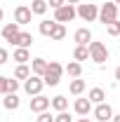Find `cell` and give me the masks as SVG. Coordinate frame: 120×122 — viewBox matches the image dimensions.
I'll return each mask as SVG.
<instances>
[{"label": "cell", "mask_w": 120, "mask_h": 122, "mask_svg": "<svg viewBox=\"0 0 120 122\" xmlns=\"http://www.w3.org/2000/svg\"><path fill=\"white\" fill-rule=\"evenodd\" d=\"M108 56H111V54H108V47H106L104 42H97V40H92V42H90V59L94 61V63L101 66V63L108 61Z\"/></svg>", "instance_id": "1"}, {"label": "cell", "mask_w": 120, "mask_h": 122, "mask_svg": "<svg viewBox=\"0 0 120 122\" xmlns=\"http://www.w3.org/2000/svg\"><path fill=\"white\" fill-rule=\"evenodd\" d=\"M75 10H78V16L82 19V21H97L99 19V5H92V2H80V5H75Z\"/></svg>", "instance_id": "2"}, {"label": "cell", "mask_w": 120, "mask_h": 122, "mask_svg": "<svg viewBox=\"0 0 120 122\" xmlns=\"http://www.w3.org/2000/svg\"><path fill=\"white\" fill-rule=\"evenodd\" d=\"M118 10H120V7L115 5V2H104V5L99 7V21L108 26L111 21H115V19H118Z\"/></svg>", "instance_id": "3"}, {"label": "cell", "mask_w": 120, "mask_h": 122, "mask_svg": "<svg viewBox=\"0 0 120 122\" xmlns=\"http://www.w3.org/2000/svg\"><path fill=\"white\" fill-rule=\"evenodd\" d=\"M75 16H78V10H75V5H64L59 10H54V21L57 24H68V21H73Z\"/></svg>", "instance_id": "4"}, {"label": "cell", "mask_w": 120, "mask_h": 122, "mask_svg": "<svg viewBox=\"0 0 120 122\" xmlns=\"http://www.w3.org/2000/svg\"><path fill=\"white\" fill-rule=\"evenodd\" d=\"M43 87H45V80H43L40 75H31L28 80H24V92H26L28 96L43 94Z\"/></svg>", "instance_id": "5"}, {"label": "cell", "mask_w": 120, "mask_h": 122, "mask_svg": "<svg viewBox=\"0 0 120 122\" xmlns=\"http://www.w3.org/2000/svg\"><path fill=\"white\" fill-rule=\"evenodd\" d=\"M92 113H94V120H99V122H111L113 115H115L113 108H111V103H106V101H104V103H97Z\"/></svg>", "instance_id": "6"}, {"label": "cell", "mask_w": 120, "mask_h": 122, "mask_svg": "<svg viewBox=\"0 0 120 122\" xmlns=\"http://www.w3.org/2000/svg\"><path fill=\"white\" fill-rule=\"evenodd\" d=\"M31 19H33V12H31L28 5H16V7H14V21L19 24V26L31 24Z\"/></svg>", "instance_id": "7"}, {"label": "cell", "mask_w": 120, "mask_h": 122, "mask_svg": "<svg viewBox=\"0 0 120 122\" xmlns=\"http://www.w3.org/2000/svg\"><path fill=\"white\" fill-rule=\"evenodd\" d=\"M47 108H52V99H47L45 94L31 96V110H33V113H45Z\"/></svg>", "instance_id": "8"}, {"label": "cell", "mask_w": 120, "mask_h": 122, "mask_svg": "<svg viewBox=\"0 0 120 122\" xmlns=\"http://www.w3.org/2000/svg\"><path fill=\"white\" fill-rule=\"evenodd\" d=\"M94 103H92L90 99H75V103H73V110L75 113H78V115H80V117H87V115H90L92 110H94Z\"/></svg>", "instance_id": "9"}, {"label": "cell", "mask_w": 120, "mask_h": 122, "mask_svg": "<svg viewBox=\"0 0 120 122\" xmlns=\"http://www.w3.org/2000/svg\"><path fill=\"white\" fill-rule=\"evenodd\" d=\"M19 33H21V26H19L16 21H14V24H5V26H2V30H0V35H2L7 42H12Z\"/></svg>", "instance_id": "10"}, {"label": "cell", "mask_w": 120, "mask_h": 122, "mask_svg": "<svg viewBox=\"0 0 120 122\" xmlns=\"http://www.w3.org/2000/svg\"><path fill=\"white\" fill-rule=\"evenodd\" d=\"M73 40H75V45H90V42H92V30L87 28V26L78 28L73 33Z\"/></svg>", "instance_id": "11"}, {"label": "cell", "mask_w": 120, "mask_h": 122, "mask_svg": "<svg viewBox=\"0 0 120 122\" xmlns=\"http://www.w3.org/2000/svg\"><path fill=\"white\" fill-rule=\"evenodd\" d=\"M12 45H14V47H26V49H31V45H33V35H31L28 30H21L14 40H12Z\"/></svg>", "instance_id": "12"}, {"label": "cell", "mask_w": 120, "mask_h": 122, "mask_svg": "<svg viewBox=\"0 0 120 122\" xmlns=\"http://www.w3.org/2000/svg\"><path fill=\"white\" fill-rule=\"evenodd\" d=\"M47 63H49V61H45V59H40V56H38V59H31V71H33V75H45L47 73Z\"/></svg>", "instance_id": "13"}, {"label": "cell", "mask_w": 120, "mask_h": 122, "mask_svg": "<svg viewBox=\"0 0 120 122\" xmlns=\"http://www.w3.org/2000/svg\"><path fill=\"white\" fill-rule=\"evenodd\" d=\"M2 106H5V110H16V108L21 106V99L16 94H5L2 96Z\"/></svg>", "instance_id": "14"}, {"label": "cell", "mask_w": 120, "mask_h": 122, "mask_svg": "<svg viewBox=\"0 0 120 122\" xmlns=\"http://www.w3.org/2000/svg\"><path fill=\"white\" fill-rule=\"evenodd\" d=\"M54 28H57V21H54V19H43V21L38 24V30H40V35H45V38H49Z\"/></svg>", "instance_id": "15"}, {"label": "cell", "mask_w": 120, "mask_h": 122, "mask_svg": "<svg viewBox=\"0 0 120 122\" xmlns=\"http://www.w3.org/2000/svg\"><path fill=\"white\" fill-rule=\"evenodd\" d=\"M87 99H90L94 106H97V103H104L106 101V92L101 89V87H92V89L87 92Z\"/></svg>", "instance_id": "16"}, {"label": "cell", "mask_w": 120, "mask_h": 122, "mask_svg": "<svg viewBox=\"0 0 120 122\" xmlns=\"http://www.w3.org/2000/svg\"><path fill=\"white\" fill-rule=\"evenodd\" d=\"M12 59H14L16 63H31V52L26 47H16L14 52H12Z\"/></svg>", "instance_id": "17"}, {"label": "cell", "mask_w": 120, "mask_h": 122, "mask_svg": "<svg viewBox=\"0 0 120 122\" xmlns=\"http://www.w3.org/2000/svg\"><path fill=\"white\" fill-rule=\"evenodd\" d=\"M85 87H87V82H85V80H80V77H73V80H71V85H68V92H71L73 96H80V94L85 92Z\"/></svg>", "instance_id": "18"}, {"label": "cell", "mask_w": 120, "mask_h": 122, "mask_svg": "<svg viewBox=\"0 0 120 122\" xmlns=\"http://www.w3.org/2000/svg\"><path fill=\"white\" fill-rule=\"evenodd\" d=\"M73 59L75 61H87V59H90V45H75Z\"/></svg>", "instance_id": "19"}, {"label": "cell", "mask_w": 120, "mask_h": 122, "mask_svg": "<svg viewBox=\"0 0 120 122\" xmlns=\"http://www.w3.org/2000/svg\"><path fill=\"white\" fill-rule=\"evenodd\" d=\"M31 75H33V71H31L28 63H19V66L14 68V77L16 80H28Z\"/></svg>", "instance_id": "20"}, {"label": "cell", "mask_w": 120, "mask_h": 122, "mask_svg": "<svg viewBox=\"0 0 120 122\" xmlns=\"http://www.w3.org/2000/svg\"><path fill=\"white\" fill-rule=\"evenodd\" d=\"M64 68H66V73L71 77H80L82 75V63H80V61H68Z\"/></svg>", "instance_id": "21"}, {"label": "cell", "mask_w": 120, "mask_h": 122, "mask_svg": "<svg viewBox=\"0 0 120 122\" xmlns=\"http://www.w3.org/2000/svg\"><path fill=\"white\" fill-rule=\"evenodd\" d=\"M52 108H54L57 113H61V110H68V99H66L64 94H57V96L52 99Z\"/></svg>", "instance_id": "22"}, {"label": "cell", "mask_w": 120, "mask_h": 122, "mask_svg": "<svg viewBox=\"0 0 120 122\" xmlns=\"http://www.w3.org/2000/svg\"><path fill=\"white\" fill-rule=\"evenodd\" d=\"M28 7H31V12H33V14L43 16V14L47 12V7H49V5H47V0H33Z\"/></svg>", "instance_id": "23"}, {"label": "cell", "mask_w": 120, "mask_h": 122, "mask_svg": "<svg viewBox=\"0 0 120 122\" xmlns=\"http://www.w3.org/2000/svg\"><path fill=\"white\" fill-rule=\"evenodd\" d=\"M66 38V24H57V28L52 30V35H49V40H64Z\"/></svg>", "instance_id": "24"}, {"label": "cell", "mask_w": 120, "mask_h": 122, "mask_svg": "<svg viewBox=\"0 0 120 122\" xmlns=\"http://www.w3.org/2000/svg\"><path fill=\"white\" fill-rule=\"evenodd\" d=\"M43 80H45L47 87H57V85H59V80H61V75H54V73H49V71H47L45 75H43Z\"/></svg>", "instance_id": "25"}, {"label": "cell", "mask_w": 120, "mask_h": 122, "mask_svg": "<svg viewBox=\"0 0 120 122\" xmlns=\"http://www.w3.org/2000/svg\"><path fill=\"white\" fill-rule=\"evenodd\" d=\"M47 71L54 73V75H64V73H66V68L61 66L59 61H49V63H47Z\"/></svg>", "instance_id": "26"}, {"label": "cell", "mask_w": 120, "mask_h": 122, "mask_svg": "<svg viewBox=\"0 0 120 122\" xmlns=\"http://www.w3.org/2000/svg\"><path fill=\"white\" fill-rule=\"evenodd\" d=\"M106 30H108V35L118 38V35H120V19H115V21H111V24L106 26Z\"/></svg>", "instance_id": "27"}, {"label": "cell", "mask_w": 120, "mask_h": 122, "mask_svg": "<svg viewBox=\"0 0 120 122\" xmlns=\"http://www.w3.org/2000/svg\"><path fill=\"white\" fill-rule=\"evenodd\" d=\"M54 122H73V117H71V113H68V110H61V113L54 115Z\"/></svg>", "instance_id": "28"}, {"label": "cell", "mask_w": 120, "mask_h": 122, "mask_svg": "<svg viewBox=\"0 0 120 122\" xmlns=\"http://www.w3.org/2000/svg\"><path fill=\"white\" fill-rule=\"evenodd\" d=\"M0 94L5 96V94H10V77L0 75Z\"/></svg>", "instance_id": "29"}, {"label": "cell", "mask_w": 120, "mask_h": 122, "mask_svg": "<svg viewBox=\"0 0 120 122\" xmlns=\"http://www.w3.org/2000/svg\"><path fill=\"white\" fill-rule=\"evenodd\" d=\"M35 122H54V115L52 113H38V117H35Z\"/></svg>", "instance_id": "30"}, {"label": "cell", "mask_w": 120, "mask_h": 122, "mask_svg": "<svg viewBox=\"0 0 120 122\" xmlns=\"http://www.w3.org/2000/svg\"><path fill=\"white\" fill-rule=\"evenodd\" d=\"M47 5H49L52 10H59V7H64V5H66V0H47Z\"/></svg>", "instance_id": "31"}, {"label": "cell", "mask_w": 120, "mask_h": 122, "mask_svg": "<svg viewBox=\"0 0 120 122\" xmlns=\"http://www.w3.org/2000/svg\"><path fill=\"white\" fill-rule=\"evenodd\" d=\"M7 61H10V52H7L5 47H0V66H2V63H7Z\"/></svg>", "instance_id": "32"}, {"label": "cell", "mask_w": 120, "mask_h": 122, "mask_svg": "<svg viewBox=\"0 0 120 122\" xmlns=\"http://www.w3.org/2000/svg\"><path fill=\"white\" fill-rule=\"evenodd\" d=\"M113 75H115V82H120V66L115 68V71H113Z\"/></svg>", "instance_id": "33"}, {"label": "cell", "mask_w": 120, "mask_h": 122, "mask_svg": "<svg viewBox=\"0 0 120 122\" xmlns=\"http://www.w3.org/2000/svg\"><path fill=\"white\" fill-rule=\"evenodd\" d=\"M111 122H120V113H115V115H113V120Z\"/></svg>", "instance_id": "34"}, {"label": "cell", "mask_w": 120, "mask_h": 122, "mask_svg": "<svg viewBox=\"0 0 120 122\" xmlns=\"http://www.w3.org/2000/svg\"><path fill=\"white\" fill-rule=\"evenodd\" d=\"M68 5H80V0H66Z\"/></svg>", "instance_id": "35"}, {"label": "cell", "mask_w": 120, "mask_h": 122, "mask_svg": "<svg viewBox=\"0 0 120 122\" xmlns=\"http://www.w3.org/2000/svg\"><path fill=\"white\" fill-rule=\"evenodd\" d=\"M78 122H92L90 117H78Z\"/></svg>", "instance_id": "36"}, {"label": "cell", "mask_w": 120, "mask_h": 122, "mask_svg": "<svg viewBox=\"0 0 120 122\" xmlns=\"http://www.w3.org/2000/svg\"><path fill=\"white\" fill-rule=\"evenodd\" d=\"M2 16H5V12H2V7H0V21H2Z\"/></svg>", "instance_id": "37"}, {"label": "cell", "mask_w": 120, "mask_h": 122, "mask_svg": "<svg viewBox=\"0 0 120 122\" xmlns=\"http://www.w3.org/2000/svg\"><path fill=\"white\" fill-rule=\"evenodd\" d=\"M113 2H115V5H118V7H120V0H113Z\"/></svg>", "instance_id": "38"}, {"label": "cell", "mask_w": 120, "mask_h": 122, "mask_svg": "<svg viewBox=\"0 0 120 122\" xmlns=\"http://www.w3.org/2000/svg\"><path fill=\"white\" fill-rule=\"evenodd\" d=\"M118 19H120V10H118Z\"/></svg>", "instance_id": "39"}, {"label": "cell", "mask_w": 120, "mask_h": 122, "mask_svg": "<svg viewBox=\"0 0 120 122\" xmlns=\"http://www.w3.org/2000/svg\"><path fill=\"white\" fill-rule=\"evenodd\" d=\"M0 101H2V94H0Z\"/></svg>", "instance_id": "40"}]
</instances>
